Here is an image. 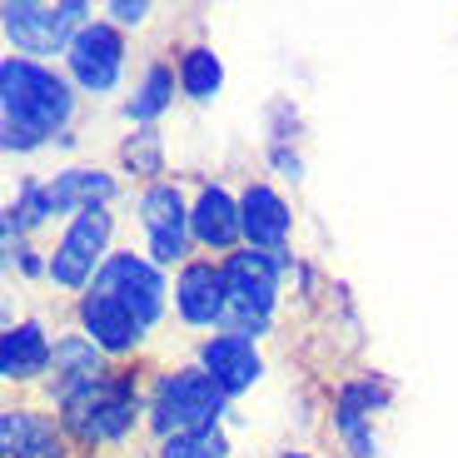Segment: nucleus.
Here are the masks:
<instances>
[{
  "label": "nucleus",
  "instance_id": "nucleus-1",
  "mask_svg": "<svg viewBox=\"0 0 458 458\" xmlns=\"http://www.w3.org/2000/svg\"><path fill=\"white\" fill-rule=\"evenodd\" d=\"M70 114H75V95L50 65L25 55L0 60V135L11 155H30L50 135L65 140Z\"/></svg>",
  "mask_w": 458,
  "mask_h": 458
},
{
  "label": "nucleus",
  "instance_id": "nucleus-2",
  "mask_svg": "<svg viewBox=\"0 0 458 458\" xmlns=\"http://www.w3.org/2000/svg\"><path fill=\"white\" fill-rule=\"evenodd\" d=\"M219 409H225V389L205 369H170V374H160L155 399H149V428L160 438L219 428Z\"/></svg>",
  "mask_w": 458,
  "mask_h": 458
},
{
  "label": "nucleus",
  "instance_id": "nucleus-3",
  "mask_svg": "<svg viewBox=\"0 0 458 458\" xmlns=\"http://www.w3.org/2000/svg\"><path fill=\"white\" fill-rule=\"evenodd\" d=\"M65 413V428L81 444H114L135 428V413H140V394H135V378L125 374H100L95 384H85L81 394H70L60 403Z\"/></svg>",
  "mask_w": 458,
  "mask_h": 458
},
{
  "label": "nucleus",
  "instance_id": "nucleus-4",
  "mask_svg": "<svg viewBox=\"0 0 458 458\" xmlns=\"http://www.w3.org/2000/svg\"><path fill=\"white\" fill-rule=\"evenodd\" d=\"M225 289H229V334H264L275 319V294H279V269H284V254H264V250H244L229 254L225 264Z\"/></svg>",
  "mask_w": 458,
  "mask_h": 458
},
{
  "label": "nucleus",
  "instance_id": "nucleus-5",
  "mask_svg": "<svg viewBox=\"0 0 458 458\" xmlns=\"http://www.w3.org/2000/svg\"><path fill=\"white\" fill-rule=\"evenodd\" d=\"M81 0H65V5H35V0H11L0 11V25H5V40L21 50L25 60L30 55H55V50H70V40L81 35Z\"/></svg>",
  "mask_w": 458,
  "mask_h": 458
},
{
  "label": "nucleus",
  "instance_id": "nucleus-6",
  "mask_svg": "<svg viewBox=\"0 0 458 458\" xmlns=\"http://www.w3.org/2000/svg\"><path fill=\"white\" fill-rule=\"evenodd\" d=\"M110 229H114V219H110V209H105V205L100 209H81V215L70 219L65 240H60L55 254H50L46 275L55 279V284H65V289H85V284H90V275H100V264L110 259V254H105Z\"/></svg>",
  "mask_w": 458,
  "mask_h": 458
},
{
  "label": "nucleus",
  "instance_id": "nucleus-7",
  "mask_svg": "<svg viewBox=\"0 0 458 458\" xmlns=\"http://www.w3.org/2000/svg\"><path fill=\"white\" fill-rule=\"evenodd\" d=\"M100 294H110L114 304H125L130 314L140 319V329H149V324L165 314V275L155 259H140V254H110V259L100 264V275H95V284Z\"/></svg>",
  "mask_w": 458,
  "mask_h": 458
},
{
  "label": "nucleus",
  "instance_id": "nucleus-8",
  "mask_svg": "<svg viewBox=\"0 0 458 458\" xmlns=\"http://www.w3.org/2000/svg\"><path fill=\"white\" fill-rule=\"evenodd\" d=\"M65 65H70V81L90 95H105L120 85V70H125V40L110 21H85L81 35L70 40L65 50Z\"/></svg>",
  "mask_w": 458,
  "mask_h": 458
},
{
  "label": "nucleus",
  "instance_id": "nucleus-9",
  "mask_svg": "<svg viewBox=\"0 0 458 458\" xmlns=\"http://www.w3.org/2000/svg\"><path fill=\"white\" fill-rule=\"evenodd\" d=\"M140 219H145L149 259L155 264L184 259V244H190V209H184L174 184H149L145 195H140Z\"/></svg>",
  "mask_w": 458,
  "mask_h": 458
},
{
  "label": "nucleus",
  "instance_id": "nucleus-10",
  "mask_svg": "<svg viewBox=\"0 0 458 458\" xmlns=\"http://www.w3.org/2000/svg\"><path fill=\"white\" fill-rule=\"evenodd\" d=\"M199 369L215 378L229 399V394H244L254 378L264 374V359H259V349H254V339H244V334H215V339H205V349H199Z\"/></svg>",
  "mask_w": 458,
  "mask_h": 458
},
{
  "label": "nucleus",
  "instance_id": "nucleus-11",
  "mask_svg": "<svg viewBox=\"0 0 458 458\" xmlns=\"http://www.w3.org/2000/svg\"><path fill=\"white\" fill-rule=\"evenodd\" d=\"M81 324H85V339H90L100 354H130V349L145 339L135 314H130L125 304H114L110 294H100V289H90V294L81 299Z\"/></svg>",
  "mask_w": 458,
  "mask_h": 458
},
{
  "label": "nucleus",
  "instance_id": "nucleus-12",
  "mask_svg": "<svg viewBox=\"0 0 458 458\" xmlns=\"http://www.w3.org/2000/svg\"><path fill=\"white\" fill-rule=\"evenodd\" d=\"M174 310L184 324H219L229 314V289H225V269L215 264H184L174 279Z\"/></svg>",
  "mask_w": 458,
  "mask_h": 458
},
{
  "label": "nucleus",
  "instance_id": "nucleus-13",
  "mask_svg": "<svg viewBox=\"0 0 458 458\" xmlns=\"http://www.w3.org/2000/svg\"><path fill=\"white\" fill-rule=\"evenodd\" d=\"M240 215H244V234L254 250L264 254H284L289 240V205L269 190V184H250L240 195Z\"/></svg>",
  "mask_w": 458,
  "mask_h": 458
},
{
  "label": "nucleus",
  "instance_id": "nucleus-14",
  "mask_svg": "<svg viewBox=\"0 0 458 458\" xmlns=\"http://www.w3.org/2000/svg\"><path fill=\"white\" fill-rule=\"evenodd\" d=\"M0 454L5 458H65V448H60V434L46 413L5 409L0 413Z\"/></svg>",
  "mask_w": 458,
  "mask_h": 458
},
{
  "label": "nucleus",
  "instance_id": "nucleus-15",
  "mask_svg": "<svg viewBox=\"0 0 458 458\" xmlns=\"http://www.w3.org/2000/svg\"><path fill=\"white\" fill-rule=\"evenodd\" d=\"M190 234H195L205 250H234V240L244 234V215L240 205L219 190V184H205L190 209Z\"/></svg>",
  "mask_w": 458,
  "mask_h": 458
},
{
  "label": "nucleus",
  "instance_id": "nucleus-16",
  "mask_svg": "<svg viewBox=\"0 0 458 458\" xmlns=\"http://www.w3.org/2000/svg\"><path fill=\"white\" fill-rule=\"evenodd\" d=\"M50 359H55V349H50L40 324H11V329L0 334V378L25 384V378L46 374Z\"/></svg>",
  "mask_w": 458,
  "mask_h": 458
},
{
  "label": "nucleus",
  "instance_id": "nucleus-17",
  "mask_svg": "<svg viewBox=\"0 0 458 458\" xmlns=\"http://www.w3.org/2000/svg\"><path fill=\"white\" fill-rule=\"evenodd\" d=\"M46 195L55 215H81V209H100L114 195V174L90 170V165H75V170H60L55 180H46Z\"/></svg>",
  "mask_w": 458,
  "mask_h": 458
},
{
  "label": "nucleus",
  "instance_id": "nucleus-18",
  "mask_svg": "<svg viewBox=\"0 0 458 458\" xmlns=\"http://www.w3.org/2000/svg\"><path fill=\"white\" fill-rule=\"evenodd\" d=\"M378 403H384V384H374V378H359V384H349L339 394V434H344V444L354 448V458H374V448H378L374 428H369Z\"/></svg>",
  "mask_w": 458,
  "mask_h": 458
},
{
  "label": "nucleus",
  "instance_id": "nucleus-19",
  "mask_svg": "<svg viewBox=\"0 0 458 458\" xmlns=\"http://www.w3.org/2000/svg\"><path fill=\"white\" fill-rule=\"evenodd\" d=\"M50 369H55V378H50V389H55V399L65 403L70 394H81L85 384H95L100 374H110L100 359V349H95L85 334H70V339L55 344V359H50Z\"/></svg>",
  "mask_w": 458,
  "mask_h": 458
},
{
  "label": "nucleus",
  "instance_id": "nucleus-20",
  "mask_svg": "<svg viewBox=\"0 0 458 458\" xmlns=\"http://www.w3.org/2000/svg\"><path fill=\"white\" fill-rule=\"evenodd\" d=\"M170 100H174V70H170V65H149L145 81H140V90L130 95L125 114L135 120L140 130H145L149 120H160V114L170 110Z\"/></svg>",
  "mask_w": 458,
  "mask_h": 458
},
{
  "label": "nucleus",
  "instance_id": "nucleus-21",
  "mask_svg": "<svg viewBox=\"0 0 458 458\" xmlns=\"http://www.w3.org/2000/svg\"><path fill=\"white\" fill-rule=\"evenodd\" d=\"M219 85H225V65H219L215 50H209V46L184 50V60H180V90L190 95V100H215Z\"/></svg>",
  "mask_w": 458,
  "mask_h": 458
},
{
  "label": "nucleus",
  "instance_id": "nucleus-22",
  "mask_svg": "<svg viewBox=\"0 0 458 458\" xmlns=\"http://www.w3.org/2000/svg\"><path fill=\"white\" fill-rule=\"evenodd\" d=\"M160 458H229V438H225V428L180 434V438H165Z\"/></svg>",
  "mask_w": 458,
  "mask_h": 458
},
{
  "label": "nucleus",
  "instance_id": "nucleus-23",
  "mask_svg": "<svg viewBox=\"0 0 458 458\" xmlns=\"http://www.w3.org/2000/svg\"><path fill=\"white\" fill-rule=\"evenodd\" d=\"M120 160L130 165L135 174H165V145H160V130H135L120 149Z\"/></svg>",
  "mask_w": 458,
  "mask_h": 458
},
{
  "label": "nucleus",
  "instance_id": "nucleus-24",
  "mask_svg": "<svg viewBox=\"0 0 458 458\" xmlns=\"http://www.w3.org/2000/svg\"><path fill=\"white\" fill-rule=\"evenodd\" d=\"M105 15H110L114 25H145L149 5L145 0H135V5H130V0H114V5H105Z\"/></svg>",
  "mask_w": 458,
  "mask_h": 458
},
{
  "label": "nucleus",
  "instance_id": "nucleus-25",
  "mask_svg": "<svg viewBox=\"0 0 458 458\" xmlns=\"http://www.w3.org/2000/svg\"><path fill=\"white\" fill-rule=\"evenodd\" d=\"M269 160H275V165H279V170H284V174H289V180H299V155H289V149H284V145H275V149H269Z\"/></svg>",
  "mask_w": 458,
  "mask_h": 458
},
{
  "label": "nucleus",
  "instance_id": "nucleus-26",
  "mask_svg": "<svg viewBox=\"0 0 458 458\" xmlns=\"http://www.w3.org/2000/svg\"><path fill=\"white\" fill-rule=\"evenodd\" d=\"M284 458H310V454H284Z\"/></svg>",
  "mask_w": 458,
  "mask_h": 458
}]
</instances>
